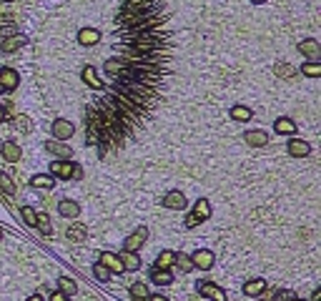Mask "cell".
Listing matches in <instances>:
<instances>
[{
  "label": "cell",
  "mask_w": 321,
  "mask_h": 301,
  "mask_svg": "<svg viewBox=\"0 0 321 301\" xmlns=\"http://www.w3.org/2000/svg\"><path fill=\"white\" fill-rule=\"evenodd\" d=\"M146 239H148V231L141 226V229H138L136 234H131V236L123 241V251H126V253H136V251L143 246V241H146Z\"/></svg>",
  "instance_id": "1"
},
{
  "label": "cell",
  "mask_w": 321,
  "mask_h": 301,
  "mask_svg": "<svg viewBox=\"0 0 321 301\" xmlns=\"http://www.w3.org/2000/svg\"><path fill=\"white\" fill-rule=\"evenodd\" d=\"M191 261H193V269H211L214 266V253L209 249H198L191 256Z\"/></svg>",
  "instance_id": "2"
},
{
  "label": "cell",
  "mask_w": 321,
  "mask_h": 301,
  "mask_svg": "<svg viewBox=\"0 0 321 301\" xmlns=\"http://www.w3.org/2000/svg\"><path fill=\"white\" fill-rule=\"evenodd\" d=\"M51 131H53V136H55L58 141H68V138L75 133V126H73L70 121H55Z\"/></svg>",
  "instance_id": "3"
},
{
  "label": "cell",
  "mask_w": 321,
  "mask_h": 301,
  "mask_svg": "<svg viewBox=\"0 0 321 301\" xmlns=\"http://www.w3.org/2000/svg\"><path fill=\"white\" fill-rule=\"evenodd\" d=\"M299 50H301L304 55H309V60H311V63H319V58H321L319 41H301V43H299Z\"/></svg>",
  "instance_id": "4"
},
{
  "label": "cell",
  "mask_w": 321,
  "mask_h": 301,
  "mask_svg": "<svg viewBox=\"0 0 321 301\" xmlns=\"http://www.w3.org/2000/svg\"><path fill=\"white\" fill-rule=\"evenodd\" d=\"M163 206L171 208V211H183V208H186V196H183L181 191H171V194H166Z\"/></svg>",
  "instance_id": "5"
},
{
  "label": "cell",
  "mask_w": 321,
  "mask_h": 301,
  "mask_svg": "<svg viewBox=\"0 0 321 301\" xmlns=\"http://www.w3.org/2000/svg\"><path fill=\"white\" fill-rule=\"evenodd\" d=\"M20 81V75L13 70V68H3L0 70V86H3V91H13Z\"/></svg>",
  "instance_id": "6"
},
{
  "label": "cell",
  "mask_w": 321,
  "mask_h": 301,
  "mask_svg": "<svg viewBox=\"0 0 321 301\" xmlns=\"http://www.w3.org/2000/svg\"><path fill=\"white\" fill-rule=\"evenodd\" d=\"M201 294H206V296H211V299H216V301H226V294H223V289L221 286H216V284H211V281H204L201 284L198 281V286H196Z\"/></svg>",
  "instance_id": "7"
},
{
  "label": "cell",
  "mask_w": 321,
  "mask_h": 301,
  "mask_svg": "<svg viewBox=\"0 0 321 301\" xmlns=\"http://www.w3.org/2000/svg\"><path fill=\"white\" fill-rule=\"evenodd\" d=\"M101 263H103V266L108 269V271H115V274H120V271H123V263H120V258L115 256V253H101V258H98Z\"/></svg>",
  "instance_id": "8"
},
{
  "label": "cell",
  "mask_w": 321,
  "mask_h": 301,
  "mask_svg": "<svg viewBox=\"0 0 321 301\" xmlns=\"http://www.w3.org/2000/svg\"><path fill=\"white\" fill-rule=\"evenodd\" d=\"M78 41H80V46H96L101 41V33L96 28H83L78 33Z\"/></svg>",
  "instance_id": "9"
},
{
  "label": "cell",
  "mask_w": 321,
  "mask_h": 301,
  "mask_svg": "<svg viewBox=\"0 0 321 301\" xmlns=\"http://www.w3.org/2000/svg\"><path fill=\"white\" fill-rule=\"evenodd\" d=\"M289 153L294 158H304V156L311 153V146L306 141H289Z\"/></svg>",
  "instance_id": "10"
},
{
  "label": "cell",
  "mask_w": 321,
  "mask_h": 301,
  "mask_svg": "<svg viewBox=\"0 0 321 301\" xmlns=\"http://www.w3.org/2000/svg\"><path fill=\"white\" fill-rule=\"evenodd\" d=\"M51 173H53V176H60V178H70L73 163H70V161H53V163H51Z\"/></svg>",
  "instance_id": "11"
},
{
  "label": "cell",
  "mask_w": 321,
  "mask_h": 301,
  "mask_svg": "<svg viewBox=\"0 0 321 301\" xmlns=\"http://www.w3.org/2000/svg\"><path fill=\"white\" fill-rule=\"evenodd\" d=\"M176 263V251H160L158 253V258H156V269H171Z\"/></svg>",
  "instance_id": "12"
},
{
  "label": "cell",
  "mask_w": 321,
  "mask_h": 301,
  "mask_svg": "<svg viewBox=\"0 0 321 301\" xmlns=\"http://www.w3.org/2000/svg\"><path fill=\"white\" fill-rule=\"evenodd\" d=\"M3 156H5V161H10V163L20 161V146L13 143V141H5V143H3Z\"/></svg>",
  "instance_id": "13"
},
{
  "label": "cell",
  "mask_w": 321,
  "mask_h": 301,
  "mask_svg": "<svg viewBox=\"0 0 321 301\" xmlns=\"http://www.w3.org/2000/svg\"><path fill=\"white\" fill-rule=\"evenodd\" d=\"M151 281L158 284V286H168V284H173V276H171V271H166V269H153V271H151Z\"/></svg>",
  "instance_id": "14"
},
{
  "label": "cell",
  "mask_w": 321,
  "mask_h": 301,
  "mask_svg": "<svg viewBox=\"0 0 321 301\" xmlns=\"http://www.w3.org/2000/svg\"><path fill=\"white\" fill-rule=\"evenodd\" d=\"M58 211H60V216H65V218H75V216L80 213V206H78L75 201H58Z\"/></svg>",
  "instance_id": "15"
},
{
  "label": "cell",
  "mask_w": 321,
  "mask_h": 301,
  "mask_svg": "<svg viewBox=\"0 0 321 301\" xmlns=\"http://www.w3.org/2000/svg\"><path fill=\"white\" fill-rule=\"evenodd\" d=\"M46 148L51 150V153L60 156V158H70V156H73V150H70L65 143H58V141H48V143H46Z\"/></svg>",
  "instance_id": "16"
},
{
  "label": "cell",
  "mask_w": 321,
  "mask_h": 301,
  "mask_svg": "<svg viewBox=\"0 0 321 301\" xmlns=\"http://www.w3.org/2000/svg\"><path fill=\"white\" fill-rule=\"evenodd\" d=\"M83 81H86L91 88H96V91L103 88V81H98V75H96V68H93V65H86V68H83Z\"/></svg>",
  "instance_id": "17"
},
{
  "label": "cell",
  "mask_w": 321,
  "mask_h": 301,
  "mask_svg": "<svg viewBox=\"0 0 321 301\" xmlns=\"http://www.w3.org/2000/svg\"><path fill=\"white\" fill-rule=\"evenodd\" d=\"M118 258H120V263H123V271H138L141 269V258L136 253H123Z\"/></svg>",
  "instance_id": "18"
},
{
  "label": "cell",
  "mask_w": 321,
  "mask_h": 301,
  "mask_svg": "<svg viewBox=\"0 0 321 301\" xmlns=\"http://www.w3.org/2000/svg\"><path fill=\"white\" fill-rule=\"evenodd\" d=\"M244 141L249 143V146H266V133L264 131H246L244 133Z\"/></svg>",
  "instance_id": "19"
},
{
  "label": "cell",
  "mask_w": 321,
  "mask_h": 301,
  "mask_svg": "<svg viewBox=\"0 0 321 301\" xmlns=\"http://www.w3.org/2000/svg\"><path fill=\"white\" fill-rule=\"evenodd\" d=\"M273 128H276V133H286V136L296 133V123H294L291 118H278V121L273 123Z\"/></svg>",
  "instance_id": "20"
},
{
  "label": "cell",
  "mask_w": 321,
  "mask_h": 301,
  "mask_svg": "<svg viewBox=\"0 0 321 301\" xmlns=\"http://www.w3.org/2000/svg\"><path fill=\"white\" fill-rule=\"evenodd\" d=\"M193 216L198 218V221H206L209 216H211V206H209V201H196V206H193Z\"/></svg>",
  "instance_id": "21"
},
{
  "label": "cell",
  "mask_w": 321,
  "mask_h": 301,
  "mask_svg": "<svg viewBox=\"0 0 321 301\" xmlns=\"http://www.w3.org/2000/svg\"><path fill=\"white\" fill-rule=\"evenodd\" d=\"M86 236H88V231H86V226H80V223H73L70 229H68V239L70 241H86Z\"/></svg>",
  "instance_id": "22"
},
{
  "label": "cell",
  "mask_w": 321,
  "mask_h": 301,
  "mask_svg": "<svg viewBox=\"0 0 321 301\" xmlns=\"http://www.w3.org/2000/svg\"><path fill=\"white\" fill-rule=\"evenodd\" d=\"M264 289H266V281L254 279V281H249V284L244 286V294H246V296H259V294H264Z\"/></svg>",
  "instance_id": "23"
},
{
  "label": "cell",
  "mask_w": 321,
  "mask_h": 301,
  "mask_svg": "<svg viewBox=\"0 0 321 301\" xmlns=\"http://www.w3.org/2000/svg\"><path fill=\"white\" fill-rule=\"evenodd\" d=\"M123 63H126V60H120V58H110V60H106L103 70L110 75V78H115V75L120 73V68H123Z\"/></svg>",
  "instance_id": "24"
},
{
  "label": "cell",
  "mask_w": 321,
  "mask_h": 301,
  "mask_svg": "<svg viewBox=\"0 0 321 301\" xmlns=\"http://www.w3.org/2000/svg\"><path fill=\"white\" fill-rule=\"evenodd\" d=\"M231 118L233 121H251V110L246 105H233L231 108Z\"/></svg>",
  "instance_id": "25"
},
{
  "label": "cell",
  "mask_w": 321,
  "mask_h": 301,
  "mask_svg": "<svg viewBox=\"0 0 321 301\" xmlns=\"http://www.w3.org/2000/svg\"><path fill=\"white\" fill-rule=\"evenodd\" d=\"M35 188H53L55 186V181L51 178V176H46V173H38V176H33V181H30Z\"/></svg>",
  "instance_id": "26"
},
{
  "label": "cell",
  "mask_w": 321,
  "mask_h": 301,
  "mask_svg": "<svg viewBox=\"0 0 321 301\" xmlns=\"http://www.w3.org/2000/svg\"><path fill=\"white\" fill-rule=\"evenodd\" d=\"M58 291H63L65 296H70V294H75V291H78V286H75V281H73V279L63 276V279L58 281Z\"/></svg>",
  "instance_id": "27"
},
{
  "label": "cell",
  "mask_w": 321,
  "mask_h": 301,
  "mask_svg": "<svg viewBox=\"0 0 321 301\" xmlns=\"http://www.w3.org/2000/svg\"><path fill=\"white\" fill-rule=\"evenodd\" d=\"M18 48H20V38H18V35L5 38V41L0 43V50H3V53H13V50H18Z\"/></svg>",
  "instance_id": "28"
},
{
  "label": "cell",
  "mask_w": 321,
  "mask_h": 301,
  "mask_svg": "<svg viewBox=\"0 0 321 301\" xmlns=\"http://www.w3.org/2000/svg\"><path fill=\"white\" fill-rule=\"evenodd\" d=\"M35 226H38V229L43 231L46 236H51V234H53V226H51V221H48V216H46V213H38V221H35Z\"/></svg>",
  "instance_id": "29"
},
{
  "label": "cell",
  "mask_w": 321,
  "mask_h": 301,
  "mask_svg": "<svg viewBox=\"0 0 321 301\" xmlns=\"http://www.w3.org/2000/svg\"><path fill=\"white\" fill-rule=\"evenodd\" d=\"M20 216H23V221H25L28 226H35V221H38V211L30 208V206H23V208H20Z\"/></svg>",
  "instance_id": "30"
},
{
  "label": "cell",
  "mask_w": 321,
  "mask_h": 301,
  "mask_svg": "<svg viewBox=\"0 0 321 301\" xmlns=\"http://www.w3.org/2000/svg\"><path fill=\"white\" fill-rule=\"evenodd\" d=\"M301 73L309 75V78H319V75H321V65L319 63H306V65H301Z\"/></svg>",
  "instance_id": "31"
},
{
  "label": "cell",
  "mask_w": 321,
  "mask_h": 301,
  "mask_svg": "<svg viewBox=\"0 0 321 301\" xmlns=\"http://www.w3.org/2000/svg\"><path fill=\"white\" fill-rule=\"evenodd\" d=\"M131 296H133V299H148V289H146V284L136 281V284L131 286Z\"/></svg>",
  "instance_id": "32"
},
{
  "label": "cell",
  "mask_w": 321,
  "mask_h": 301,
  "mask_svg": "<svg viewBox=\"0 0 321 301\" xmlns=\"http://www.w3.org/2000/svg\"><path fill=\"white\" fill-rule=\"evenodd\" d=\"M176 263L181 266V271H191V269H193V261H191V256H186V253H176Z\"/></svg>",
  "instance_id": "33"
},
{
  "label": "cell",
  "mask_w": 321,
  "mask_h": 301,
  "mask_svg": "<svg viewBox=\"0 0 321 301\" xmlns=\"http://www.w3.org/2000/svg\"><path fill=\"white\" fill-rule=\"evenodd\" d=\"M93 274H96V279H98V281H108V279H110V271L103 266L101 261H98L96 266H93Z\"/></svg>",
  "instance_id": "34"
},
{
  "label": "cell",
  "mask_w": 321,
  "mask_h": 301,
  "mask_svg": "<svg viewBox=\"0 0 321 301\" xmlns=\"http://www.w3.org/2000/svg\"><path fill=\"white\" fill-rule=\"evenodd\" d=\"M0 188H3V191H5L8 196H13V194H15V186H13V181H10L5 173H0Z\"/></svg>",
  "instance_id": "35"
},
{
  "label": "cell",
  "mask_w": 321,
  "mask_h": 301,
  "mask_svg": "<svg viewBox=\"0 0 321 301\" xmlns=\"http://www.w3.org/2000/svg\"><path fill=\"white\" fill-rule=\"evenodd\" d=\"M294 299H296V294L289 291V289H278V291L273 294V301H294Z\"/></svg>",
  "instance_id": "36"
},
{
  "label": "cell",
  "mask_w": 321,
  "mask_h": 301,
  "mask_svg": "<svg viewBox=\"0 0 321 301\" xmlns=\"http://www.w3.org/2000/svg\"><path fill=\"white\" fill-rule=\"evenodd\" d=\"M198 223H201V221H198L193 213H188V216H186V229H196Z\"/></svg>",
  "instance_id": "37"
},
{
  "label": "cell",
  "mask_w": 321,
  "mask_h": 301,
  "mask_svg": "<svg viewBox=\"0 0 321 301\" xmlns=\"http://www.w3.org/2000/svg\"><path fill=\"white\" fill-rule=\"evenodd\" d=\"M276 73H278V75H291L294 70H291L289 65H276Z\"/></svg>",
  "instance_id": "38"
},
{
  "label": "cell",
  "mask_w": 321,
  "mask_h": 301,
  "mask_svg": "<svg viewBox=\"0 0 321 301\" xmlns=\"http://www.w3.org/2000/svg\"><path fill=\"white\" fill-rule=\"evenodd\" d=\"M51 301H70V299H68V296H65L63 291H55V294L51 296Z\"/></svg>",
  "instance_id": "39"
},
{
  "label": "cell",
  "mask_w": 321,
  "mask_h": 301,
  "mask_svg": "<svg viewBox=\"0 0 321 301\" xmlns=\"http://www.w3.org/2000/svg\"><path fill=\"white\" fill-rule=\"evenodd\" d=\"M80 176H83V171H80L78 166H73V173H70V178H80Z\"/></svg>",
  "instance_id": "40"
},
{
  "label": "cell",
  "mask_w": 321,
  "mask_h": 301,
  "mask_svg": "<svg viewBox=\"0 0 321 301\" xmlns=\"http://www.w3.org/2000/svg\"><path fill=\"white\" fill-rule=\"evenodd\" d=\"M148 301H168V299L160 296V294H153V296H148Z\"/></svg>",
  "instance_id": "41"
},
{
  "label": "cell",
  "mask_w": 321,
  "mask_h": 301,
  "mask_svg": "<svg viewBox=\"0 0 321 301\" xmlns=\"http://www.w3.org/2000/svg\"><path fill=\"white\" fill-rule=\"evenodd\" d=\"M28 301H43V299H40V296H30Z\"/></svg>",
  "instance_id": "42"
},
{
  "label": "cell",
  "mask_w": 321,
  "mask_h": 301,
  "mask_svg": "<svg viewBox=\"0 0 321 301\" xmlns=\"http://www.w3.org/2000/svg\"><path fill=\"white\" fill-rule=\"evenodd\" d=\"M3 118H5V110H3V108H0V121H3Z\"/></svg>",
  "instance_id": "43"
},
{
  "label": "cell",
  "mask_w": 321,
  "mask_h": 301,
  "mask_svg": "<svg viewBox=\"0 0 321 301\" xmlns=\"http://www.w3.org/2000/svg\"><path fill=\"white\" fill-rule=\"evenodd\" d=\"M251 3H264V0H251Z\"/></svg>",
  "instance_id": "44"
},
{
  "label": "cell",
  "mask_w": 321,
  "mask_h": 301,
  "mask_svg": "<svg viewBox=\"0 0 321 301\" xmlns=\"http://www.w3.org/2000/svg\"><path fill=\"white\" fill-rule=\"evenodd\" d=\"M0 239H3V231H0Z\"/></svg>",
  "instance_id": "45"
},
{
  "label": "cell",
  "mask_w": 321,
  "mask_h": 301,
  "mask_svg": "<svg viewBox=\"0 0 321 301\" xmlns=\"http://www.w3.org/2000/svg\"><path fill=\"white\" fill-rule=\"evenodd\" d=\"M294 301H301V299H294Z\"/></svg>",
  "instance_id": "46"
},
{
  "label": "cell",
  "mask_w": 321,
  "mask_h": 301,
  "mask_svg": "<svg viewBox=\"0 0 321 301\" xmlns=\"http://www.w3.org/2000/svg\"><path fill=\"white\" fill-rule=\"evenodd\" d=\"M0 91H3V86H0Z\"/></svg>",
  "instance_id": "47"
}]
</instances>
